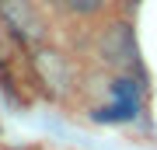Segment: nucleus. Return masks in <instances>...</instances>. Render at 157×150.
<instances>
[{"label": "nucleus", "mask_w": 157, "mask_h": 150, "mask_svg": "<svg viewBox=\"0 0 157 150\" xmlns=\"http://www.w3.org/2000/svg\"><path fill=\"white\" fill-rule=\"evenodd\" d=\"M112 98L115 101H140V84L133 77H115L112 80Z\"/></svg>", "instance_id": "nucleus-6"}, {"label": "nucleus", "mask_w": 157, "mask_h": 150, "mask_svg": "<svg viewBox=\"0 0 157 150\" xmlns=\"http://www.w3.org/2000/svg\"><path fill=\"white\" fill-rule=\"evenodd\" d=\"M136 112H140V101H112L105 108H94L91 115L98 122H129V119H136Z\"/></svg>", "instance_id": "nucleus-4"}, {"label": "nucleus", "mask_w": 157, "mask_h": 150, "mask_svg": "<svg viewBox=\"0 0 157 150\" xmlns=\"http://www.w3.org/2000/svg\"><path fill=\"white\" fill-rule=\"evenodd\" d=\"M32 70H35V77L45 84L49 94L67 91L70 80H73V67H70V60L59 49H35L32 52Z\"/></svg>", "instance_id": "nucleus-3"}, {"label": "nucleus", "mask_w": 157, "mask_h": 150, "mask_svg": "<svg viewBox=\"0 0 157 150\" xmlns=\"http://www.w3.org/2000/svg\"><path fill=\"white\" fill-rule=\"evenodd\" d=\"M56 4L67 14H73V17H91V14H101V11H105L108 0H56Z\"/></svg>", "instance_id": "nucleus-5"}, {"label": "nucleus", "mask_w": 157, "mask_h": 150, "mask_svg": "<svg viewBox=\"0 0 157 150\" xmlns=\"http://www.w3.org/2000/svg\"><path fill=\"white\" fill-rule=\"evenodd\" d=\"M94 49H98V60L115 70H133L140 63V49H136V35L129 21H108L98 32Z\"/></svg>", "instance_id": "nucleus-1"}, {"label": "nucleus", "mask_w": 157, "mask_h": 150, "mask_svg": "<svg viewBox=\"0 0 157 150\" xmlns=\"http://www.w3.org/2000/svg\"><path fill=\"white\" fill-rule=\"evenodd\" d=\"M0 21H4V28H11V35L25 45L39 42L45 35V17L32 0H0Z\"/></svg>", "instance_id": "nucleus-2"}]
</instances>
